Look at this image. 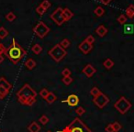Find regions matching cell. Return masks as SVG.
<instances>
[{"label": "cell", "mask_w": 134, "mask_h": 132, "mask_svg": "<svg viewBox=\"0 0 134 132\" xmlns=\"http://www.w3.org/2000/svg\"><path fill=\"white\" fill-rule=\"evenodd\" d=\"M48 54L52 60L56 61V62H60L65 56L67 55V51L63 48H62L60 44H56L54 47H52L50 50H49Z\"/></svg>", "instance_id": "4"}, {"label": "cell", "mask_w": 134, "mask_h": 132, "mask_svg": "<svg viewBox=\"0 0 134 132\" xmlns=\"http://www.w3.org/2000/svg\"><path fill=\"white\" fill-rule=\"evenodd\" d=\"M36 96L37 93L29 84H24L17 93L18 100L23 106H32L36 102Z\"/></svg>", "instance_id": "1"}, {"label": "cell", "mask_w": 134, "mask_h": 132, "mask_svg": "<svg viewBox=\"0 0 134 132\" xmlns=\"http://www.w3.org/2000/svg\"><path fill=\"white\" fill-rule=\"evenodd\" d=\"M45 100H46V102L48 103V104H52V103H54L57 100V97H56V95H54L53 93L50 92L49 95L46 96V98H45Z\"/></svg>", "instance_id": "19"}, {"label": "cell", "mask_w": 134, "mask_h": 132, "mask_svg": "<svg viewBox=\"0 0 134 132\" xmlns=\"http://www.w3.org/2000/svg\"><path fill=\"white\" fill-rule=\"evenodd\" d=\"M9 93V90H8L6 87L0 85V99H4Z\"/></svg>", "instance_id": "21"}, {"label": "cell", "mask_w": 134, "mask_h": 132, "mask_svg": "<svg viewBox=\"0 0 134 132\" xmlns=\"http://www.w3.org/2000/svg\"><path fill=\"white\" fill-rule=\"evenodd\" d=\"M114 107L121 114V115H124L127 112L130 110V108L131 107V103L126 99L124 96H121L117 102L114 104Z\"/></svg>", "instance_id": "5"}, {"label": "cell", "mask_w": 134, "mask_h": 132, "mask_svg": "<svg viewBox=\"0 0 134 132\" xmlns=\"http://www.w3.org/2000/svg\"><path fill=\"white\" fill-rule=\"evenodd\" d=\"M49 93H50V92H49L48 90H47V89H45V88H44V89L41 90V92H40V94H39V95H41V96L42 97L43 99H45V98H46V96H47V95H49Z\"/></svg>", "instance_id": "34"}, {"label": "cell", "mask_w": 134, "mask_h": 132, "mask_svg": "<svg viewBox=\"0 0 134 132\" xmlns=\"http://www.w3.org/2000/svg\"><path fill=\"white\" fill-rule=\"evenodd\" d=\"M112 125H113V128H114V131H115V132H119V130L121 129V128H122V127H121V125L119 124V122H117V121H116V122H114Z\"/></svg>", "instance_id": "32"}, {"label": "cell", "mask_w": 134, "mask_h": 132, "mask_svg": "<svg viewBox=\"0 0 134 132\" xmlns=\"http://www.w3.org/2000/svg\"><path fill=\"white\" fill-rule=\"evenodd\" d=\"M47 132H52V131H47Z\"/></svg>", "instance_id": "42"}, {"label": "cell", "mask_w": 134, "mask_h": 132, "mask_svg": "<svg viewBox=\"0 0 134 132\" xmlns=\"http://www.w3.org/2000/svg\"><path fill=\"white\" fill-rule=\"evenodd\" d=\"M103 65H104V67L106 68V69L110 70L114 66V61H112L110 58H108V59H106L104 61V62H103Z\"/></svg>", "instance_id": "20"}, {"label": "cell", "mask_w": 134, "mask_h": 132, "mask_svg": "<svg viewBox=\"0 0 134 132\" xmlns=\"http://www.w3.org/2000/svg\"><path fill=\"white\" fill-rule=\"evenodd\" d=\"M75 113L78 116H82L86 113V110H85V108H83L82 106H79V107H77L76 109H75Z\"/></svg>", "instance_id": "35"}, {"label": "cell", "mask_w": 134, "mask_h": 132, "mask_svg": "<svg viewBox=\"0 0 134 132\" xmlns=\"http://www.w3.org/2000/svg\"><path fill=\"white\" fill-rule=\"evenodd\" d=\"M100 93H101V91H100V90H99L97 87H93L91 90H90V95H93L94 97L97 96V95H99Z\"/></svg>", "instance_id": "28"}, {"label": "cell", "mask_w": 134, "mask_h": 132, "mask_svg": "<svg viewBox=\"0 0 134 132\" xmlns=\"http://www.w3.org/2000/svg\"><path fill=\"white\" fill-rule=\"evenodd\" d=\"M3 61H4V57L2 56V54H0V64L3 62Z\"/></svg>", "instance_id": "41"}, {"label": "cell", "mask_w": 134, "mask_h": 132, "mask_svg": "<svg viewBox=\"0 0 134 132\" xmlns=\"http://www.w3.org/2000/svg\"><path fill=\"white\" fill-rule=\"evenodd\" d=\"M96 33H97L100 38H103L107 33H108V30H107V28L104 26V25H100V26L97 27V30H96Z\"/></svg>", "instance_id": "12"}, {"label": "cell", "mask_w": 134, "mask_h": 132, "mask_svg": "<svg viewBox=\"0 0 134 132\" xmlns=\"http://www.w3.org/2000/svg\"><path fill=\"white\" fill-rule=\"evenodd\" d=\"M36 12H37L40 16H43L45 14V12H46V9H45L43 7H41V5H40V6L36 8Z\"/></svg>", "instance_id": "30"}, {"label": "cell", "mask_w": 134, "mask_h": 132, "mask_svg": "<svg viewBox=\"0 0 134 132\" xmlns=\"http://www.w3.org/2000/svg\"><path fill=\"white\" fill-rule=\"evenodd\" d=\"M70 44H71V42H70L69 39H63V41H61V43H60V45H61L62 48H63L65 50V49H67L68 47L70 46Z\"/></svg>", "instance_id": "25"}, {"label": "cell", "mask_w": 134, "mask_h": 132, "mask_svg": "<svg viewBox=\"0 0 134 132\" xmlns=\"http://www.w3.org/2000/svg\"><path fill=\"white\" fill-rule=\"evenodd\" d=\"M96 72H97V70H96V68L94 67L92 64L86 65V67L83 69V73H85V75H86V77H88V78L93 76L96 73Z\"/></svg>", "instance_id": "11"}, {"label": "cell", "mask_w": 134, "mask_h": 132, "mask_svg": "<svg viewBox=\"0 0 134 132\" xmlns=\"http://www.w3.org/2000/svg\"><path fill=\"white\" fill-rule=\"evenodd\" d=\"M63 18H64L65 21H68L74 17V13L69 9V8H64L63 9Z\"/></svg>", "instance_id": "14"}, {"label": "cell", "mask_w": 134, "mask_h": 132, "mask_svg": "<svg viewBox=\"0 0 134 132\" xmlns=\"http://www.w3.org/2000/svg\"><path fill=\"white\" fill-rule=\"evenodd\" d=\"M62 74H63V76H71V71H70L69 69H67V68H65V69H63V72H62Z\"/></svg>", "instance_id": "37"}, {"label": "cell", "mask_w": 134, "mask_h": 132, "mask_svg": "<svg viewBox=\"0 0 134 132\" xmlns=\"http://www.w3.org/2000/svg\"><path fill=\"white\" fill-rule=\"evenodd\" d=\"M78 49L80 50V51L82 52V53L88 54L92 50V49H93V45L86 42V41H84L78 45Z\"/></svg>", "instance_id": "9"}, {"label": "cell", "mask_w": 134, "mask_h": 132, "mask_svg": "<svg viewBox=\"0 0 134 132\" xmlns=\"http://www.w3.org/2000/svg\"><path fill=\"white\" fill-rule=\"evenodd\" d=\"M99 1H100V2L102 3V4H104V5H108L110 2H111L112 0H99Z\"/></svg>", "instance_id": "40"}, {"label": "cell", "mask_w": 134, "mask_h": 132, "mask_svg": "<svg viewBox=\"0 0 134 132\" xmlns=\"http://www.w3.org/2000/svg\"><path fill=\"white\" fill-rule=\"evenodd\" d=\"M8 31L4 28V27H1L0 28V39H4L6 37H8Z\"/></svg>", "instance_id": "24"}, {"label": "cell", "mask_w": 134, "mask_h": 132, "mask_svg": "<svg viewBox=\"0 0 134 132\" xmlns=\"http://www.w3.org/2000/svg\"><path fill=\"white\" fill-rule=\"evenodd\" d=\"M51 19H52L53 22H55L56 25L61 26L65 22V19L63 18V8H57L52 13V15L50 16Z\"/></svg>", "instance_id": "7"}, {"label": "cell", "mask_w": 134, "mask_h": 132, "mask_svg": "<svg viewBox=\"0 0 134 132\" xmlns=\"http://www.w3.org/2000/svg\"><path fill=\"white\" fill-rule=\"evenodd\" d=\"M28 130L30 132H40V130H41V127H40V125H38L37 122L33 121V122H31L30 125H29Z\"/></svg>", "instance_id": "13"}, {"label": "cell", "mask_w": 134, "mask_h": 132, "mask_svg": "<svg viewBox=\"0 0 134 132\" xmlns=\"http://www.w3.org/2000/svg\"><path fill=\"white\" fill-rule=\"evenodd\" d=\"M6 19L9 21V22H12V21H14L16 19V15L12 11L8 12V13L6 15Z\"/></svg>", "instance_id": "26"}, {"label": "cell", "mask_w": 134, "mask_h": 132, "mask_svg": "<svg viewBox=\"0 0 134 132\" xmlns=\"http://www.w3.org/2000/svg\"><path fill=\"white\" fill-rule=\"evenodd\" d=\"M93 102L98 108H104L108 105V103L109 102V98L104 93L101 92L99 95H97V96L94 97Z\"/></svg>", "instance_id": "8"}, {"label": "cell", "mask_w": 134, "mask_h": 132, "mask_svg": "<svg viewBox=\"0 0 134 132\" xmlns=\"http://www.w3.org/2000/svg\"><path fill=\"white\" fill-rule=\"evenodd\" d=\"M0 85L1 86H4V87H6L8 90H11V88H12V84H10L9 82H8V80H7L5 77H1L0 78Z\"/></svg>", "instance_id": "16"}, {"label": "cell", "mask_w": 134, "mask_h": 132, "mask_svg": "<svg viewBox=\"0 0 134 132\" xmlns=\"http://www.w3.org/2000/svg\"><path fill=\"white\" fill-rule=\"evenodd\" d=\"M126 17L129 19L134 18V5H130L126 9Z\"/></svg>", "instance_id": "17"}, {"label": "cell", "mask_w": 134, "mask_h": 132, "mask_svg": "<svg viewBox=\"0 0 134 132\" xmlns=\"http://www.w3.org/2000/svg\"><path fill=\"white\" fill-rule=\"evenodd\" d=\"M40 122H41L42 125H46L47 123L49 122V117L45 115H42L41 117H40Z\"/></svg>", "instance_id": "31"}, {"label": "cell", "mask_w": 134, "mask_h": 132, "mask_svg": "<svg viewBox=\"0 0 134 132\" xmlns=\"http://www.w3.org/2000/svg\"><path fill=\"white\" fill-rule=\"evenodd\" d=\"M63 83L64 84H66V85H69V84H72V82H73V78H72L71 76H63Z\"/></svg>", "instance_id": "27"}, {"label": "cell", "mask_w": 134, "mask_h": 132, "mask_svg": "<svg viewBox=\"0 0 134 132\" xmlns=\"http://www.w3.org/2000/svg\"><path fill=\"white\" fill-rule=\"evenodd\" d=\"M85 41H86V42L90 43V44H93V43L95 42V38H94L92 35H88L87 37L86 38V39H85Z\"/></svg>", "instance_id": "36"}, {"label": "cell", "mask_w": 134, "mask_h": 132, "mask_svg": "<svg viewBox=\"0 0 134 132\" xmlns=\"http://www.w3.org/2000/svg\"><path fill=\"white\" fill-rule=\"evenodd\" d=\"M118 22H119V24H121V25L126 24V22H127V17H126V16H124V15H120L119 18H118Z\"/></svg>", "instance_id": "29"}, {"label": "cell", "mask_w": 134, "mask_h": 132, "mask_svg": "<svg viewBox=\"0 0 134 132\" xmlns=\"http://www.w3.org/2000/svg\"><path fill=\"white\" fill-rule=\"evenodd\" d=\"M5 51H6V48H5V47L0 43V54L5 53Z\"/></svg>", "instance_id": "39"}, {"label": "cell", "mask_w": 134, "mask_h": 132, "mask_svg": "<svg viewBox=\"0 0 134 132\" xmlns=\"http://www.w3.org/2000/svg\"><path fill=\"white\" fill-rule=\"evenodd\" d=\"M124 34H133L134 33V25L133 24H124L123 27Z\"/></svg>", "instance_id": "15"}, {"label": "cell", "mask_w": 134, "mask_h": 132, "mask_svg": "<svg viewBox=\"0 0 134 132\" xmlns=\"http://www.w3.org/2000/svg\"><path fill=\"white\" fill-rule=\"evenodd\" d=\"M31 50L33 51L34 54L38 55V54H40L41 51H42V48H41V45H39V44H34L33 46H32V48H31Z\"/></svg>", "instance_id": "22"}, {"label": "cell", "mask_w": 134, "mask_h": 132, "mask_svg": "<svg viewBox=\"0 0 134 132\" xmlns=\"http://www.w3.org/2000/svg\"><path fill=\"white\" fill-rule=\"evenodd\" d=\"M66 103L68 104V106H71V107H75V106H77L79 104V97L77 96L75 94H72L69 96L67 97L66 99Z\"/></svg>", "instance_id": "10"}, {"label": "cell", "mask_w": 134, "mask_h": 132, "mask_svg": "<svg viewBox=\"0 0 134 132\" xmlns=\"http://www.w3.org/2000/svg\"><path fill=\"white\" fill-rule=\"evenodd\" d=\"M33 31L36 36L40 38V39H43L47 34L50 32V28L45 24L43 21H40L33 28Z\"/></svg>", "instance_id": "6"}, {"label": "cell", "mask_w": 134, "mask_h": 132, "mask_svg": "<svg viewBox=\"0 0 134 132\" xmlns=\"http://www.w3.org/2000/svg\"><path fill=\"white\" fill-rule=\"evenodd\" d=\"M61 132H92V131L80 118L76 117L68 126L65 127Z\"/></svg>", "instance_id": "3"}, {"label": "cell", "mask_w": 134, "mask_h": 132, "mask_svg": "<svg viewBox=\"0 0 134 132\" xmlns=\"http://www.w3.org/2000/svg\"><path fill=\"white\" fill-rule=\"evenodd\" d=\"M25 66L27 67V69L32 70V69H34V68H35L36 61H34L33 59H31V58H30V59H28L26 62H25Z\"/></svg>", "instance_id": "18"}, {"label": "cell", "mask_w": 134, "mask_h": 132, "mask_svg": "<svg viewBox=\"0 0 134 132\" xmlns=\"http://www.w3.org/2000/svg\"><path fill=\"white\" fill-rule=\"evenodd\" d=\"M41 7H43V8H44L45 9L47 10V9H48V8L51 7V2L49 1V0H43L42 2H41Z\"/></svg>", "instance_id": "33"}, {"label": "cell", "mask_w": 134, "mask_h": 132, "mask_svg": "<svg viewBox=\"0 0 134 132\" xmlns=\"http://www.w3.org/2000/svg\"><path fill=\"white\" fill-rule=\"evenodd\" d=\"M94 13H95V15L97 16V17L100 18V17H102V16L104 15L105 10H104V8H101V7H97V8L95 9Z\"/></svg>", "instance_id": "23"}, {"label": "cell", "mask_w": 134, "mask_h": 132, "mask_svg": "<svg viewBox=\"0 0 134 132\" xmlns=\"http://www.w3.org/2000/svg\"><path fill=\"white\" fill-rule=\"evenodd\" d=\"M105 130H106V132H115V131H114L113 125H112V124H108V126L106 127Z\"/></svg>", "instance_id": "38"}, {"label": "cell", "mask_w": 134, "mask_h": 132, "mask_svg": "<svg viewBox=\"0 0 134 132\" xmlns=\"http://www.w3.org/2000/svg\"><path fill=\"white\" fill-rule=\"evenodd\" d=\"M5 54L8 57L9 61L14 64H17L20 61V60L27 55V51L20 46L18 44L15 39H12V43L8 49H6Z\"/></svg>", "instance_id": "2"}]
</instances>
